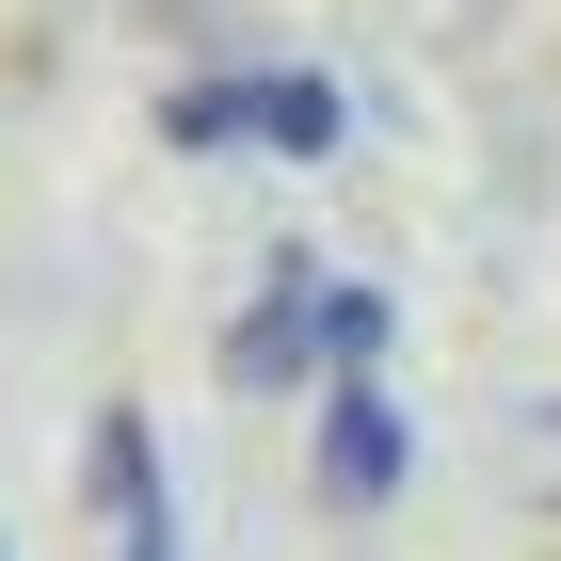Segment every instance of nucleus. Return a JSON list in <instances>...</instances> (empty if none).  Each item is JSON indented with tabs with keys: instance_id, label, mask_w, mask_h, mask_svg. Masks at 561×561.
Returning <instances> with one entry per match:
<instances>
[{
	"instance_id": "f257e3e1",
	"label": "nucleus",
	"mask_w": 561,
	"mask_h": 561,
	"mask_svg": "<svg viewBox=\"0 0 561 561\" xmlns=\"http://www.w3.org/2000/svg\"><path fill=\"white\" fill-rule=\"evenodd\" d=\"M337 81H176L161 96V145L225 161V145H289V161H337Z\"/></svg>"
},
{
	"instance_id": "f03ea898",
	"label": "nucleus",
	"mask_w": 561,
	"mask_h": 561,
	"mask_svg": "<svg viewBox=\"0 0 561 561\" xmlns=\"http://www.w3.org/2000/svg\"><path fill=\"white\" fill-rule=\"evenodd\" d=\"M321 481H337V497H386V481H401V401L369 386V369L321 386Z\"/></svg>"
},
{
	"instance_id": "7ed1b4c3",
	"label": "nucleus",
	"mask_w": 561,
	"mask_h": 561,
	"mask_svg": "<svg viewBox=\"0 0 561 561\" xmlns=\"http://www.w3.org/2000/svg\"><path fill=\"white\" fill-rule=\"evenodd\" d=\"M96 481H113V514H129V546H113V561H176V514H161V449H145V417L96 433Z\"/></svg>"
},
{
	"instance_id": "20e7f679",
	"label": "nucleus",
	"mask_w": 561,
	"mask_h": 561,
	"mask_svg": "<svg viewBox=\"0 0 561 561\" xmlns=\"http://www.w3.org/2000/svg\"><path fill=\"white\" fill-rule=\"evenodd\" d=\"M546 417H561V401H546Z\"/></svg>"
}]
</instances>
